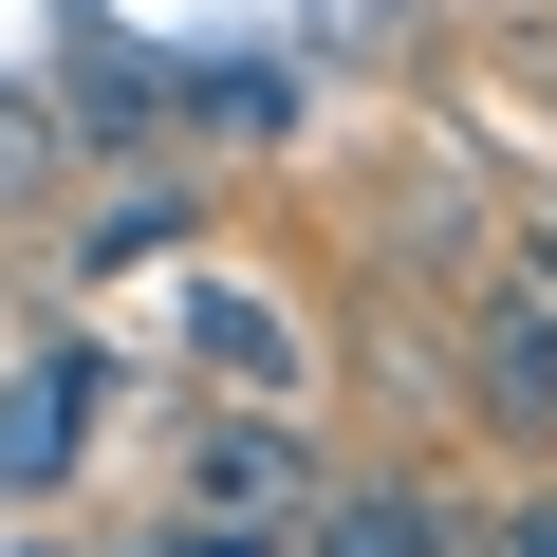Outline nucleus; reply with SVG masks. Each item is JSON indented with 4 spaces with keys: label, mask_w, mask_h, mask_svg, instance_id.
<instances>
[{
    "label": "nucleus",
    "mask_w": 557,
    "mask_h": 557,
    "mask_svg": "<svg viewBox=\"0 0 557 557\" xmlns=\"http://www.w3.org/2000/svg\"><path fill=\"white\" fill-rule=\"evenodd\" d=\"M317 502H335V465H317V409H205L186 446H168V520H223V539H317Z\"/></svg>",
    "instance_id": "f257e3e1"
},
{
    "label": "nucleus",
    "mask_w": 557,
    "mask_h": 557,
    "mask_svg": "<svg viewBox=\"0 0 557 557\" xmlns=\"http://www.w3.org/2000/svg\"><path fill=\"white\" fill-rule=\"evenodd\" d=\"M446 409H483L502 446H557V260H465Z\"/></svg>",
    "instance_id": "f03ea898"
},
{
    "label": "nucleus",
    "mask_w": 557,
    "mask_h": 557,
    "mask_svg": "<svg viewBox=\"0 0 557 557\" xmlns=\"http://www.w3.org/2000/svg\"><path fill=\"white\" fill-rule=\"evenodd\" d=\"M168 335H186L242 409H317V335L278 317V298H242V278H168Z\"/></svg>",
    "instance_id": "7ed1b4c3"
},
{
    "label": "nucleus",
    "mask_w": 557,
    "mask_h": 557,
    "mask_svg": "<svg viewBox=\"0 0 557 557\" xmlns=\"http://www.w3.org/2000/svg\"><path fill=\"white\" fill-rule=\"evenodd\" d=\"M94 391H112L94 354H38V372H20V409H0V502H57V483H75V446H94Z\"/></svg>",
    "instance_id": "20e7f679"
},
{
    "label": "nucleus",
    "mask_w": 557,
    "mask_h": 557,
    "mask_svg": "<svg viewBox=\"0 0 557 557\" xmlns=\"http://www.w3.org/2000/svg\"><path fill=\"white\" fill-rule=\"evenodd\" d=\"M298 557H465V520H446V502H428V483H335V502H317V539H298Z\"/></svg>",
    "instance_id": "39448f33"
},
{
    "label": "nucleus",
    "mask_w": 557,
    "mask_h": 557,
    "mask_svg": "<svg viewBox=\"0 0 557 557\" xmlns=\"http://www.w3.org/2000/svg\"><path fill=\"white\" fill-rule=\"evenodd\" d=\"M186 223H205V205H186V186H112V205H94V223H75V278H149V260H168V242H186Z\"/></svg>",
    "instance_id": "423d86ee"
},
{
    "label": "nucleus",
    "mask_w": 557,
    "mask_h": 557,
    "mask_svg": "<svg viewBox=\"0 0 557 557\" xmlns=\"http://www.w3.org/2000/svg\"><path fill=\"white\" fill-rule=\"evenodd\" d=\"M75 186V131H57V94H20V75H0V223H38Z\"/></svg>",
    "instance_id": "0eeeda50"
},
{
    "label": "nucleus",
    "mask_w": 557,
    "mask_h": 557,
    "mask_svg": "<svg viewBox=\"0 0 557 557\" xmlns=\"http://www.w3.org/2000/svg\"><path fill=\"white\" fill-rule=\"evenodd\" d=\"M465 557H557V483H520L502 520H465Z\"/></svg>",
    "instance_id": "6e6552de"
}]
</instances>
